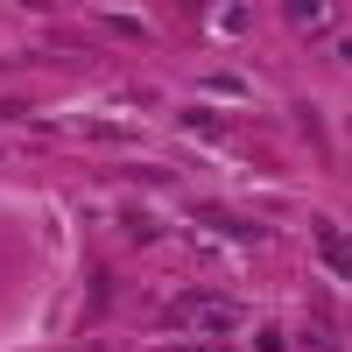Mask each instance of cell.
<instances>
[{"mask_svg":"<svg viewBox=\"0 0 352 352\" xmlns=\"http://www.w3.org/2000/svg\"><path fill=\"white\" fill-rule=\"evenodd\" d=\"M317 240H324V261H331V268H345V232H338V226H317Z\"/></svg>","mask_w":352,"mask_h":352,"instance_id":"cell-1","label":"cell"}]
</instances>
